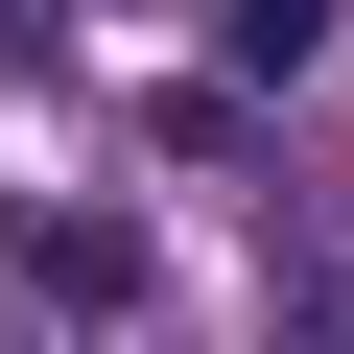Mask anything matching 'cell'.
I'll return each instance as SVG.
<instances>
[{
  "label": "cell",
  "instance_id": "cell-2",
  "mask_svg": "<svg viewBox=\"0 0 354 354\" xmlns=\"http://www.w3.org/2000/svg\"><path fill=\"white\" fill-rule=\"evenodd\" d=\"M236 48H260V71H307V48H330V0H236Z\"/></svg>",
  "mask_w": 354,
  "mask_h": 354
},
{
  "label": "cell",
  "instance_id": "cell-1",
  "mask_svg": "<svg viewBox=\"0 0 354 354\" xmlns=\"http://www.w3.org/2000/svg\"><path fill=\"white\" fill-rule=\"evenodd\" d=\"M24 283H48V330H118V307H142V236H95V213H24Z\"/></svg>",
  "mask_w": 354,
  "mask_h": 354
}]
</instances>
